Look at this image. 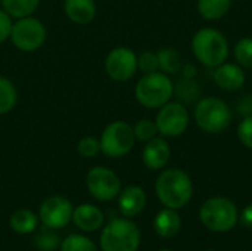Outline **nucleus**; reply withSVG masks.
Wrapping results in <instances>:
<instances>
[{
    "label": "nucleus",
    "instance_id": "nucleus-31",
    "mask_svg": "<svg viewBox=\"0 0 252 251\" xmlns=\"http://www.w3.org/2000/svg\"><path fill=\"white\" fill-rule=\"evenodd\" d=\"M238 138L241 143L252 149V114L245 117L238 126Z\"/></svg>",
    "mask_w": 252,
    "mask_h": 251
},
{
    "label": "nucleus",
    "instance_id": "nucleus-8",
    "mask_svg": "<svg viewBox=\"0 0 252 251\" xmlns=\"http://www.w3.org/2000/svg\"><path fill=\"white\" fill-rule=\"evenodd\" d=\"M9 38L18 50L30 53L38 50L44 44L47 38V31L40 19L30 15L19 18L16 19V22L12 24Z\"/></svg>",
    "mask_w": 252,
    "mask_h": 251
},
{
    "label": "nucleus",
    "instance_id": "nucleus-3",
    "mask_svg": "<svg viewBox=\"0 0 252 251\" xmlns=\"http://www.w3.org/2000/svg\"><path fill=\"white\" fill-rule=\"evenodd\" d=\"M174 95V84L165 72L145 74L136 84V101L145 108H161Z\"/></svg>",
    "mask_w": 252,
    "mask_h": 251
},
{
    "label": "nucleus",
    "instance_id": "nucleus-28",
    "mask_svg": "<svg viewBox=\"0 0 252 251\" xmlns=\"http://www.w3.org/2000/svg\"><path fill=\"white\" fill-rule=\"evenodd\" d=\"M133 132H134L136 139H139L142 142H148L152 138H155V135L158 133V129H157L155 121L143 118V120H139L133 126Z\"/></svg>",
    "mask_w": 252,
    "mask_h": 251
},
{
    "label": "nucleus",
    "instance_id": "nucleus-19",
    "mask_svg": "<svg viewBox=\"0 0 252 251\" xmlns=\"http://www.w3.org/2000/svg\"><path fill=\"white\" fill-rule=\"evenodd\" d=\"M233 0H198V12L207 21L223 18L232 7Z\"/></svg>",
    "mask_w": 252,
    "mask_h": 251
},
{
    "label": "nucleus",
    "instance_id": "nucleus-25",
    "mask_svg": "<svg viewBox=\"0 0 252 251\" xmlns=\"http://www.w3.org/2000/svg\"><path fill=\"white\" fill-rule=\"evenodd\" d=\"M61 251H99L92 240L83 235H69L66 237L62 244Z\"/></svg>",
    "mask_w": 252,
    "mask_h": 251
},
{
    "label": "nucleus",
    "instance_id": "nucleus-13",
    "mask_svg": "<svg viewBox=\"0 0 252 251\" xmlns=\"http://www.w3.org/2000/svg\"><path fill=\"white\" fill-rule=\"evenodd\" d=\"M170 157H171L170 145L162 138H152L151 141H148L142 152L143 164L151 170L164 169L170 161Z\"/></svg>",
    "mask_w": 252,
    "mask_h": 251
},
{
    "label": "nucleus",
    "instance_id": "nucleus-5",
    "mask_svg": "<svg viewBox=\"0 0 252 251\" xmlns=\"http://www.w3.org/2000/svg\"><path fill=\"white\" fill-rule=\"evenodd\" d=\"M193 115L198 127L211 135L224 132L232 121V111L229 105L214 96L201 99L195 107Z\"/></svg>",
    "mask_w": 252,
    "mask_h": 251
},
{
    "label": "nucleus",
    "instance_id": "nucleus-11",
    "mask_svg": "<svg viewBox=\"0 0 252 251\" xmlns=\"http://www.w3.org/2000/svg\"><path fill=\"white\" fill-rule=\"evenodd\" d=\"M105 71L114 81H128L137 71L136 53L126 47H114L105 59Z\"/></svg>",
    "mask_w": 252,
    "mask_h": 251
},
{
    "label": "nucleus",
    "instance_id": "nucleus-26",
    "mask_svg": "<svg viewBox=\"0 0 252 251\" xmlns=\"http://www.w3.org/2000/svg\"><path fill=\"white\" fill-rule=\"evenodd\" d=\"M235 58L242 68H252V37L241 38L235 46Z\"/></svg>",
    "mask_w": 252,
    "mask_h": 251
},
{
    "label": "nucleus",
    "instance_id": "nucleus-1",
    "mask_svg": "<svg viewBox=\"0 0 252 251\" xmlns=\"http://www.w3.org/2000/svg\"><path fill=\"white\" fill-rule=\"evenodd\" d=\"M155 192L164 207L179 210L190 201L193 185L186 172L180 169H168L158 176Z\"/></svg>",
    "mask_w": 252,
    "mask_h": 251
},
{
    "label": "nucleus",
    "instance_id": "nucleus-14",
    "mask_svg": "<svg viewBox=\"0 0 252 251\" xmlns=\"http://www.w3.org/2000/svg\"><path fill=\"white\" fill-rule=\"evenodd\" d=\"M214 81L217 86L226 92H236L245 84V72L241 65L236 64H221L216 67Z\"/></svg>",
    "mask_w": 252,
    "mask_h": 251
},
{
    "label": "nucleus",
    "instance_id": "nucleus-27",
    "mask_svg": "<svg viewBox=\"0 0 252 251\" xmlns=\"http://www.w3.org/2000/svg\"><path fill=\"white\" fill-rule=\"evenodd\" d=\"M77 152L83 158H93L100 152V141L94 136H84L77 143Z\"/></svg>",
    "mask_w": 252,
    "mask_h": 251
},
{
    "label": "nucleus",
    "instance_id": "nucleus-6",
    "mask_svg": "<svg viewBox=\"0 0 252 251\" xmlns=\"http://www.w3.org/2000/svg\"><path fill=\"white\" fill-rule=\"evenodd\" d=\"M139 244V228L127 219L111 220L100 235L102 251H137Z\"/></svg>",
    "mask_w": 252,
    "mask_h": 251
},
{
    "label": "nucleus",
    "instance_id": "nucleus-29",
    "mask_svg": "<svg viewBox=\"0 0 252 251\" xmlns=\"http://www.w3.org/2000/svg\"><path fill=\"white\" fill-rule=\"evenodd\" d=\"M137 70H140L143 74H151L159 71V61L158 55L155 52L146 50L137 56Z\"/></svg>",
    "mask_w": 252,
    "mask_h": 251
},
{
    "label": "nucleus",
    "instance_id": "nucleus-18",
    "mask_svg": "<svg viewBox=\"0 0 252 251\" xmlns=\"http://www.w3.org/2000/svg\"><path fill=\"white\" fill-rule=\"evenodd\" d=\"M154 228L161 238H174L182 228V219L177 210L167 209V207L161 210L155 217Z\"/></svg>",
    "mask_w": 252,
    "mask_h": 251
},
{
    "label": "nucleus",
    "instance_id": "nucleus-2",
    "mask_svg": "<svg viewBox=\"0 0 252 251\" xmlns=\"http://www.w3.org/2000/svg\"><path fill=\"white\" fill-rule=\"evenodd\" d=\"M192 52L202 65L216 68L226 62L229 56V43L221 31L216 28H202L192 38Z\"/></svg>",
    "mask_w": 252,
    "mask_h": 251
},
{
    "label": "nucleus",
    "instance_id": "nucleus-35",
    "mask_svg": "<svg viewBox=\"0 0 252 251\" xmlns=\"http://www.w3.org/2000/svg\"><path fill=\"white\" fill-rule=\"evenodd\" d=\"M210 251H216V250H210Z\"/></svg>",
    "mask_w": 252,
    "mask_h": 251
},
{
    "label": "nucleus",
    "instance_id": "nucleus-33",
    "mask_svg": "<svg viewBox=\"0 0 252 251\" xmlns=\"http://www.w3.org/2000/svg\"><path fill=\"white\" fill-rule=\"evenodd\" d=\"M241 223L245 226V228H251L252 229V204H248L244 210H242V215L239 217Z\"/></svg>",
    "mask_w": 252,
    "mask_h": 251
},
{
    "label": "nucleus",
    "instance_id": "nucleus-20",
    "mask_svg": "<svg viewBox=\"0 0 252 251\" xmlns=\"http://www.w3.org/2000/svg\"><path fill=\"white\" fill-rule=\"evenodd\" d=\"M10 228L16 234H31L38 225L35 213L28 209H19L10 216Z\"/></svg>",
    "mask_w": 252,
    "mask_h": 251
},
{
    "label": "nucleus",
    "instance_id": "nucleus-32",
    "mask_svg": "<svg viewBox=\"0 0 252 251\" xmlns=\"http://www.w3.org/2000/svg\"><path fill=\"white\" fill-rule=\"evenodd\" d=\"M12 30V18L3 9H0V43L6 41L10 37Z\"/></svg>",
    "mask_w": 252,
    "mask_h": 251
},
{
    "label": "nucleus",
    "instance_id": "nucleus-22",
    "mask_svg": "<svg viewBox=\"0 0 252 251\" xmlns=\"http://www.w3.org/2000/svg\"><path fill=\"white\" fill-rule=\"evenodd\" d=\"M158 61H159V70L165 74H176L183 68L182 56L176 49L171 47H162L157 52Z\"/></svg>",
    "mask_w": 252,
    "mask_h": 251
},
{
    "label": "nucleus",
    "instance_id": "nucleus-34",
    "mask_svg": "<svg viewBox=\"0 0 252 251\" xmlns=\"http://www.w3.org/2000/svg\"><path fill=\"white\" fill-rule=\"evenodd\" d=\"M161 251H171V250H161Z\"/></svg>",
    "mask_w": 252,
    "mask_h": 251
},
{
    "label": "nucleus",
    "instance_id": "nucleus-7",
    "mask_svg": "<svg viewBox=\"0 0 252 251\" xmlns=\"http://www.w3.org/2000/svg\"><path fill=\"white\" fill-rule=\"evenodd\" d=\"M99 141L100 152H103L109 158H121L133 149L136 136L133 132V126L123 120H117L109 123L103 129Z\"/></svg>",
    "mask_w": 252,
    "mask_h": 251
},
{
    "label": "nucleus",
    "instance_id": "nucleus-16",
    "mask_svg": "<svg viewBox=\"0 0 252 251\" xmlns=\"http://www.w3.org/2000/svg\"><path fill=\"white\" fill-rule=\"evenodd\" d=\"M74 225L84 232H93L103 223V213L93 204H81L72 212Z\"/></svg>",
    "mask_w": 252,
    "mask_h": 251
},
{
    "label": "nucleus",
    "instance_id": "nucleus-4",
    "mask_svg": "<svg viewBox=\"0 0 252 251\" xmlns=\"http://www.w3.org/2000/svg\"><path fill=\"white\" fill-rule=\"evenodd\" d=\"M202 225L213 232H229L239 220L236 204L226 197H213L207 200L199 210Z\"/></svg>",
    "mask_w": 252,
    "mask_h": 251
},
{
    "label": "nucleus",
    "instance_id": "nucleus-23",
    "mask_svg": "<svg viewBox=\"0 0 252 251\" xmlns=\"http://www.w3.org/2000/svg\"><path fill=\"white\" fill-rule=\"evenodd\" d=\"M18 102V90L15 84L0 75V115L10 112Z\"/></svg>",
    "mask_w": 252,
    "mask_h": 251
},
{
    "label": "nucleus",
    "instance_id": "nucleus-12",
    "mask_svg": "<svg viewBox=\"0 0 252 251\" xmlns=\"http://www.w3.org/2000/svg\"><path fill=\"white\" fill-rule=\"evenodd\" d=\"M72 212L74 207L69 200L61 195H53L41 203L38 215L44 226L52 229H61L72 220Z\"/></svg>",
    "mask_w": 252,
    "mask_h": 251
},
{
    "label": "nucleus",
    "instance_id": "nucleus-15",
    "mask_svg": "<svg viewBox=\"0 0 252 251\" xmlns=\"http://www.w3.org/2000/svg\"><path fill=\"white\" fill-rule=\"evenodd\" d=\"M146 206V194L140 186L130 185L118 194V207L123 216L134 217Z\"/></svg>",
    "mask_w": 252,
    "mask_h": 251
},
{
    "label": "nucleus",
    "instance_id": "nucleus-24",
    "mask_svg": "<svg viewBox=\"0 0 252 251\" xmlns=\"http://www.w3.org/2000/svg\"><path fill=\"white\" fill-rule=\"evenodd\" d=\"M34 246L41 251H52L59 247L61 240L59 237L53 232L52 228H47L43 225V228H40V231L35 234L34 240H32Z\"/></svg>",
    "mask_w": 252,
    "mask_h": 251
},
{
    "label": "nucleus",
    "instance_id": "nucleus-9",
    "mask_svg": "<svg viewBox=\"0 0 252 251\" xmlns=\"http://www.w3.org/2000/svg\"><path fill=\"white\" fill-rule=\"evenodd\" d=\"M86 185L90 195L99 201H111L121 192V180L117 173L102 166L89 170Z\"/></svg>",
    "mask_w": 252,
    "mask_h": 251
},
{
    "label": "nucleus",
    "instance_id": "nucleus-10",
    "mask_svg": "<svg viewBox=\"0 0 252 251\" xmlns=\"http://www.w3.org/2000/svg\"><path fill=\"white\" fill-rule=\"evenodd\" d=\"M155 124L159 135L165 138H177L183 135L189 126V112L179 102H167L159 108Z\"/></svg>",
    "mask_w": 252,
    "mask_h": 251
},
{
    "label": "nucleus",
    "instance_id": "nucleus-17",
    "mask_svg": "<svg viewBox=\"0 0 252 251\" xmlns=\"http://www.w3.org/2000/svg\"><path fill=\"white\" fill-rule=\"evenodd\" d=\"M96 3L94 0H65L63 12L69 21L78 25L90 24L96 16Z\"/></svg>",
    "mask_w": 252,
    "mask_h": 251
},
{
    "label": "nucleus",
    "instance_id": "nucleus-21",
    "mask_svg": "<svg viewBox=\"0 0 252 251\" xmlns=\"http://www.w3.org/2000/svg\"><path fill=\"white\" fill-rule=\"evenodd\" d=\"M40 0H1L3 10L10 15V18L30 16L37 7Z\"/></svg>",
    "mask_w": 252,
    "mask_h": 251
},
{
    "label": "nucleus",
    "instance_id": "nucleus-30",
    "mask_svg": "<svg viewBox=\"0 0 252 251\" xmlns=\"http://www.w3.org/2000/svg\"><path fill=\"white\" fill-rule=\"evenodd\" d=\"M174 92L177 93V96H179L180 99L188 101V102L196 99L198 95H199V89H198L196 83H193L190 78L182 80V81L174 87Z\"/></svg>",
    "mask_w": 252,
    "mask_h": 251
}]
</instances>
